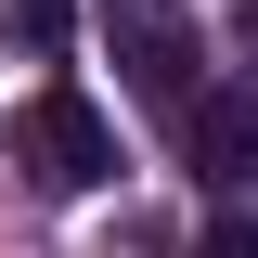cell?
Listing matches in <instances>:
<instances>
[{
    "label": "cell",
    "instance_id": "5",
    "mask_svg": "<svg viewBox=\"0 0 258 258\" xmlns=\"http://www.w3.org/2000/svg\"><path fill=\"white\" fill-rule=\"evenodd\" d=\"M194 258H258V220H245V207H207V232H194Z\"/></svg>",
    "mask_w": 258,
    "mask_h": 258
},
{
    "label": "cell",
    "instance_id": "6",
    "mask_svg": "<svg viewBox=\"0 0 258 258\" xmlns=\"http://www.w3.org/2000/svg\"><path fill=\"white\" fill-rule=\"evenodd\" d=\"M103 258H181V245H168L155 220H116V245H103Z\"/></svg>",
    "mask_w": 258,
    "mask_h": 258
},
{
    "label": "cell",
    "instance_id": "3",
    "mask_svg": "<svg viewBox=\"0 0 258 258\" xmlns=\"http://www.w3.org/2000/svg\"><path fill=\"white\" fill-rule=\"evenodd\" d=\"M181 155H194V181H207V194H245V181H258V91L194 103V116H181Z\"/></svg>",
    "mask_w": 258,
    "mask_h": 258
},
{
    "label": "cell",
    "instance_id": "2",
    "mask_svg": "<svg viewBox=\"0 0 258 258\" xmlns=\"http://www.w3.org/2000/svg\"><path fill=\"white\" fill-rule=\"evenodd\" d=\"M103 39H116L129 91L155 103V116H194V64H207V39H194L181 0H103Z\"/></svg>",
    "mask_w": 258,
    "mask_h": 258
},
{
    "label": "cell",
    "instance_id": "4",
    "mask_svg": "<svg viewBox=\"0 0 258 258\" xmlns=\"http://www.w3.org/2000/svg\"><path fill=\"white\" fill-rule=\"evenodd\" d=\"M0 39H13L26 64H52L64 39H78V0H0Z\"/></svg>",
    "mask_w": 258,
    "mask_h": 258
},
{
    "label": "cell",
    "instance_id": "1",
    "mask_svg": "<svg viewBox=\"0 0 258 258\" xmlns=\"http://www.w3.org/2000/svg\"><path fill=\"white\" fill-rule=\"evenodd\" d=\"M13 168H26L39 194H103V181H116V129H103V103L52 78V91L13 116Z\"/></svg>",
    "mask_w": 258,
    "mask_h": 258
}]
</instances>
